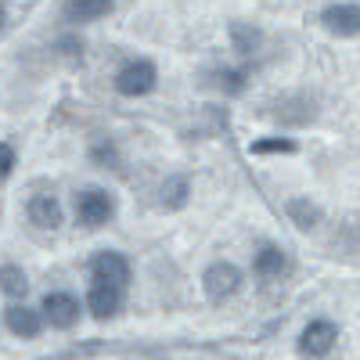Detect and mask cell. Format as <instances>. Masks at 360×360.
I'll use <instances>...</instances> for the list:
<instances>
[{
    "mask_svg": "<svg viewBox=\"0 0 360 360\" xmlns=\"http://www.w3.org/2000/svg\"><path fill=\"white\" fill-rule=\"evenodd\" d=\"M205 295L213 299V303H224V299H231L238 288H242V270H238L234 263H213L205 270Z\"/></svg>",
    "mask_w": 360,
    "mask_h": 360,
    "instance_id": "3957f363",
    "label": "cell"
},
{
    "mask_svg": "<svg viewBox=\"0 0 360 360\" xmlns=\"http://www.w3.org/2000/svg\"><path fill=\"white\" fill-rule=\"evenodd\" d=\"M90 274H94V281L101 285H115V288H123L130 281V263L119 256V252H98L94 259H90Z\"/></svg>",
    "mask_w": 360,
    "mask_h": 360,
    "instance_id": "277c9868",
    "label": "cell"
},
{
    "mask_svg": "<svg viewBox=\"0 0 360 360\" xmlns=\"http://www.w3.org/2000/svg\"><path fill=\"white\" fill-rule=\"evenodd\" d=\"M231 33H234V44H238V51H252L256 44H259V33H256V29H245V25H234L231 29Z\"/></svg>",
    "mask_w": 360,
    "mask_h": 360,
    "instance_id": "9a60e30c",
    "label": "cell"
},
{
    "mask_svg": "<svg viewBox=\"0 0 360 360\" xmlns=\"http://www.w3.org/2000/svg\"><path fill=\"white\" fill-rule=\"evenodd\" d=\"M11 169H15V152H11L8 144H0V180H4Z\"/></svg>",
    "mask_w": 360,
    "mask_h": 360,
    "instance_id": "ac0fdd59",
    "label": "cell"
},
{
    "mask_svg": "<svg viewBox=\"0 0 360 360\" xmlns=\"http://www.w3.org/2000/svg\"><path fill=\"white\" fill-rule=\"evenodd\" d=\"M321 22H324V29H332L339 37H353V33H360V8L356 4H332V8H324Z\"/></svg>",
    "mask_w": 360,
    "mask_h": 360,
    "instance_id": "ba28073f",
    "label": "cell"
},
{
    "mask_svg": "<svg viewBox=\"0 0 360 360\" xmlns=\"http://www.w3.org/2000/svg\"><path fill=\"white\" fill-rule=\"evenodd\" d=\"M162 195H169V205H184V195H188V184H184V180H169V188H166Z\"/></svg>",
    "mask_w": 360,
    "mask_h": 360,
    "instance_id": "e0dca14e",
    "label": "cell"
},
{
    "mask_svg": "<svg viewBox=\"0 0 360 360\" xmlns=\"http://www.w3.org/2000/svg\"><path fill=\"white\" fill-rule=\"evenodd\" d=\"M155 79H159L155 65L144 62V58H137V62H127L123 69L115 72V90L123 98H144L148 90L155 86Z\"/></svg>",
    "mask_w": 360,
    "mask_h": 360,
    "instance_id": "6da1fadb",
    "label": "cell"
},
{
    "mask_svg": "<svg viewBox=\"0 0 360 360\" xmlns=\"http://www.w3.org/2000/svg\"><path fill=\"white\" fill-rule=\"evenodd\" d=\"M86 310L94 314L98 321H108V317H115L119 314V288L115 285H94L86 292Z\"/></svg>",
    "mask_w": 360,
    "mask_h": 360,
    "instance_id": "9c48e42d",
    "label": "cell"
},
{
    "mask_svg": "<svg viewBox=\"0 0 360 360\" xmlns=\"http://www.w3.org/2000/svg\"><path fill=\"white\" fill-rule=\"evenodd\" d=\"M339 332H335V324L332 321H310L303 328V339H299V349H303L307 356H324L328 349L335 346Z\"/></svg>",
    "mask_w": 360,
    "mask_h": 360,
    "instance_id": "8992f818",
    "label": "cell"
},
{
    "mask_svg": "<svg viewBox=\"0 0 360 360\" xmlns=\"http://www.w3.org/2000/svg\"><path fill=\"white\" fill-rule=\"evenodd\" d=\"M288 213L295 217V224L303 227V231H307V227H314V220H317V209H314L310 202H303V198H295V202H288Z\"/></svg>",
    "mask_w": 360,
    "mask_h": 360,
    "instance_id": "5bb4252c",
    "label": "cell"
},
{
    "mask_svg": "<svg viewBox=\"0 0 360 360\" xmlns=\"http://www.w3.org/2000/svg\"><path fill=\"white\" fill-rule=\"evenodd\" d=\"M0 292H8V295H25L29 292V278H25V270L8 263V266H0Z\"/></svg>",
    "mask_w": 360,
    "mask_h": 360,
    "instance_id": "4fadbf2b",
    "label": "cell"
},
{
    "mask_svg": "<svg viewBox=\"0 0 360 360\" xmlns=\"http://www.w3.org/2000/svg\"><path fill=\"white\" fill-rule=\"evenodd\" d=\"M29 220L37 227H58L62 224V205H58L54 195H37L29 202Z\"/></svg>",
    "mask_w": 360,
    "mask_h": 360,
    "instance_id": "8fae6325",
    "label": "cell"
},
{
    "mask_svg": "<svg viewBox=\"0 0 360 360\" xmlns=\"http://www.w3.org/2000/svg\"><path fill=\"white\" fill-rule=\"evenodd\" d=\"M281 270H285V252H281V249L263 245V249L256 252V274H259V278H274V274H281Z\"/></svg>",
    "mask_w": 360,
    "mask_h": 360,
    "instance_id": "7c38bea8",
    "label": "cell"
},
{
    "mask_svg": "<svg viewBox=\"0 0 360 360\" xmlns=\"http://www.w3.org/2000/svg\"><path fill=\"white\" fill-rule=\"evenodd\" d=\"M115 0H65V18L69 22H94L112 11Z\"/></svg>",
    "mask_w": 360,
    "mask_h": 360,
    "instance_id": "30bf717a",
    "label": "cell"
},
{
    "mask_svg": "<svg viewBox=\"0 0 360 360\" xmlns=\"http://www.w3.org/2000/svg\"><path fill=\"white\" fill-rule=\"evenodd\" d=\"M4 324H8V332L18 335V339H37L40 328H44V314L29 310L25 303H15V307L4 310Z\"/></svg>",
    "mask_w": 360,
    "mask_h": 360,
    "instance_id": "52a82bcc",
    "label": "cell"
},
{
    "mask_svg": "<svg viewBox=\"0 0 360 360\" xmlns=\"http://www.w3.org/2000/svg\"><path fill=\"white\" fill-rule=\"evenodd\" d=\"M292 141H281V137H274V141H256L252 144V155H266V152H292Z\"/></svg>",
    "mask_w": 360,
    "mask_h": 360,
    "instance_id": "2e32d148",
    "label": "cell"
},
{
    "mask_svg": "<svg viewBox=\"0 0 360 360\" xmlns=\"http://www.w3.org/2000/svg\"><path fill=\"white\" fill-rule=\"evenodd\" d=\"M4 22H8V11H4V4H0V29H4Z\"/></svg>",
    "mask_w": 360,
    "mask_h": 360,
    "instance_id": "d6986e66",
    "label": "cell"
},
{
    "mask_svg": "<svg viewBox=\"0 0 360 360\" xmlns=\"http://www.w3.org/2000/svg\"><path fill=\"white\" fill-rule=\"evenodd\" d=\"M40 310H44V321H51V328H72L79 321V299L69 292H51Z\"/></svg>",
    "mask_w": 360,
    "mask_h": 360,
    "instance_id": "5b68a950",
    "label": "cell"
},
{
    "mask_svg": "<svg viewBox=\"0 0 360 360\" xmlns=\"http://www.w3.org/2000/svg\"><path fill=\"white\" fill-rule=\"evenodd\" d=\"M112 213H115L112 195H105V191H98V188L76 195V220H79L83 227H101V224L112 220Z\"/></svg>",
    "mask_w": 360,
    "mask_h": 360,
    "instance_id": "7a4b0ae2",
    "label": "cell"
}]
</instances>
